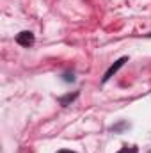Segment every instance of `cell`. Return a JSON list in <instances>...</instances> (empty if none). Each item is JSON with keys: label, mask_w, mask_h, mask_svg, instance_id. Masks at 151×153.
I'll return each mask as SVG.
<instances>
[{"label": "cell", "mask_w": 151, "mask_h": 153, "mask_svg": "<svg viewBox=\"0 0 151 153\" xmlns=\"http://www.w3.org/2000/svg\"><path fill=\"white\" fill-rule=\"evenodd\" d=\"M16 43L18 45H21V46H30L32 43H34V34L32 32H20L18 36H16Z\"/></svg>", "instance_id": "obj_1"}, {"label": "cell", "mask_w": 151, "mask_h": 153, "mask_svg": "<svg viewBox=\"0 0 151 153\" xmlns=\"http://www.w3.org/2000/svg\"><path fill=\"white\" fill-rule=\"evenodd\" d=\"M124 62H126V57H121L119 61H115V64H112V66L107 70V73H105V76H103V82H107V80H109V78H110L114 73H117V70H119V68H121Z\"/></svg>", "instance_id": "obj_2"}, {"label": "cell", "mask_w": 151, "mask_h": 153, "mask_svg": "<svg viewBox=\"0 0 151 153\" xmlns=\"http://www.w3.org/2000/svg\"><path fill=\"white\" fill-rule=\"evenodd\" d=\"M117 153H135V150H130L128 152V148H124V150H121V152H117Z\"/></svg>", "instance_id": "obj_3"}, {"label": "cell", "mask_w": 151, "mask_h": 153, "mask_svg": "<svg viewBox=\"0 0 151 153\" xmlns=\"http://www.w3.org/2000/svg\"><path fill=\"white\" fill-rule=\"evenodd\" d=\"M59 153H71V152H59Z\"/></svg>", "instance_id": "obj_4"}]
</instances>
